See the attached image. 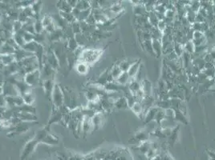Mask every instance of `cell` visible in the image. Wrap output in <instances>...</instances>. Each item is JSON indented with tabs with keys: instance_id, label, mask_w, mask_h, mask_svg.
<instances>
[{
	"instance_id": "56",
	"label": "cell",
	"mask_w": 215,
	"mask_h": 160,
	"mask_svg": "<svg viewBox=\"0 0 215 160\" xmlns=\"http://www.w3.org/2000/svg\"><path fill=\"white\" fill-rule=\"evenodd\" d=\"M67 2H68V3L69 4V6H70L72 8H75V7H76V4H77V0H67Z\"/></svg>"
},
{
	"instance_id": "51",
	"label": "cell",
	"mask_w": 215,
	"mask_h": 160,
	"mask_svg": "<svg viewBox=\"0 0 215 160\" xmlns=\"http://www.w3.org/2000/svg\"><path fill=\"white\" fill-rule=\"evenodd\" d=\"M205 34L202 32H193V39L192 40H197L205 38Z\"/></svg>"
},
{
	"instance_id": "40",
	"label": "cell",
	"mask_w": 215,
	"mask_h": 160,
	"mask_svg": "<svg viewBox=\"0 0 215 160\" xmlns=\"http://www.w3.org/2000/svg\"><path fill=\"white\" fill-rule=\"evenodd\" d=\"M13 39L15 40V43L17 44V46H19V47H23L24 46V44H25L23 37V35H21V34L14 33Z\"/></svg>"
},
{
	"instance_id": "39",
	"label": "cell",
	"mask_w": 215,
	"mask_h": 160,
	"mask_svg": "<svg viewBox=\"0 0 215 160\" xmlns=\"http://www.w3.org/2000/svg\"><path fill=\"white\" fill-rule=\"evenodd\" d=\"M109 73H110V75L112 76L113 80H114V79L115 80H116V79H118V77L121 75L122 70H120V68L119 65H116V66H114L112 69H111Z\"/></svg>"
},
{
	"instance_id": "47",
	"label": "cell",
	"mask_w": 215,
	"mask_h": 160,
	"mask_svg": "<svg viewBox=\"0 0 215 160\" xmlns=\"http://www.w3.org/2000/svg\"><path fill=\"white\" fill-rule=\"evenodd\" d=\"M109 9H110V11H112V13L115 14V15H117L123 10V8H122V6L120 3H113Z\"/></svg>"
},
{
	"instance_id": "50",
	"label": "cell",
	"mask_w": 215,
	"mask_h": 160,
	"mask_svg": "<svg viewBox=\"0 0 215 160\" xmlns=\"http://www.w3.org/2000/svg\"><path fill=\"white\" fill-rule=\"evenodd\" d=\"M23 24L20 22L19 21H15L13 22V32L16 33V32H19L20 30L23 29Z\"/></svg>"
},
{
	"instance_id": "5",
	"label": "cell",
	"mask_w": 215,
	"mask_h": 160,
	"mask_svg": "<svg viewBox=\"0 0 215 160\" xmlns=\"http://www.w3.org/2000/svg\"><path fill=\"white\" fill-rule=\"evenodd\" d=\"M24 82L31 87H35L39 85H42L40 70H35L32 72L28 73L24 76Z\"/></svg>"
},
{
	"instance_id": "43",
	"label": "cell",
	"mask_w": 215,
	"mask_h": 160,
	"mask_svg": "<svg viewBox=\"0 0 215 160\" xmlns=\"http://www.w3.org/2000/svg\"><path fill=\"white\" fill-rule=\"evenodd\" d=\"M34 27H35V34H41L44 33V25H43V22L41 21V19L39 20H36L34 23Z\"/></svg>"
},
{
	"instance_id": "49",
	"label": "cell",
	"mask_w": 215,
	"mask_h": 160,
	"mask_svg": "<svg viewBox=\"0 0 215 160\" xmlns=\"http://www.w3.org/2000/svg\"><path fill=\"white\" fill-rule=\"evenodd\" d=\"M45 40V35H44V33L41 34H35V38H34V41L39 44H42L43 42H44Z\"/></svg>"
},
{
	"instance_id": "17",
	"label": "cell",
	"mask_w": 215,
	"mask_h": 160,
	"mask_svg": "<svg viewBox=\"0 0 215 160\" xmlns=\"http://www.w3.org/2000/svg\"><path fill=\"white\" fill-rule=\"evenodd\" d=\"M140 66H141V60L135 61L134 63L131 65L129 70L127 71V73L129 74V77H130L131 79H135V78H136V75H137L139 70H140Z\"/></svg>"
},
{
	"instance_id": "35",
	"label": "cell",
	"mask_w": 215,
	"mask_h": 160,
	"mask_svg": "<svg viewBox=\"0 0 215 160\" xmlns=\"http://www.w3.org/2000/svg\"><path fill=\"white\" fill-rule=\"evenodd\" d=\"M36 46H37V42H35V41L31 42H28V43H25L24 46H23V49L25 50L26 51L29 52L31 54H35V50H36Z\"/></svg>"
},
{
	"instance_id": "46",
	"label": "cell",
	"mask_w": 215,
	"mask_h": 160,
	"mask_svg": "<svg viewBox=\"0 0 215 160\" xmlns=\"http://www.w3.org/2000/svg\"><path fill=\"white\" fill-rule=\"evenodd\" d=\"M173 51L174 53L177 55V57L181 56L184 53V50H183V46H182L180 42H177L176 44L173 46Z\"/></svg>"
},
{
	"instance_id": "18",
	"label": "cell",
	"mask_w": 215,
	"mask_h": 160,
	"mask_svg": "<svg viewBox=\"0 0 215 160\" xmlns=\"http://www.w3.org/2000/svg\"><path fill=\"white\" fill-rule=\"evenodd\" d=\"M41 143H44L48 144V145H56V144L59 143V137L48 132L43 138Z\"/></svg>"
},
{
	"instance_id": "55",
	"label": "cell",
	"mask_w": 215,
	"mask_h": 160,
	"mask_svg": "<svg viewBox=\"0 0 215 160\" xmlns=\"http://www.w3.org/2000/svg\"><path fill=\"white\" fill-rule=\"evenodd\" d=\"M0 107H7V104H6V97L3 95H0Z\"/></svg>"
},
{
	"instance_id": "32",
	"label": "cell",
	"mask_w": 215,
	"mask_h": 160,
	"mask_svg": "<svg viewBox=\"0 0 215 160\" xmlns=\"http://www.w3.org/2000/svg\"><path fill=\"white\" fill-rule=\"evenodd\" d=\"M131 109H132V111H133V112H134L136 114H137L138 116L144 115V118H145L143 106H142L141 103H140V102H136L134 105L131 107Z\"/></svg>"
},
{
	"instance_id": "53",
	"label": "cell",
	"mask_w": 215,
	"mask_h": 160,
	"mask_svg": "<svg viewBox=\"0 0 215 160\" xmlns=\"http://www.w3.org/2000/svg\"><path fill=\"white\" fill-rule=\"evenodd\" d=\"M156 28H157L159 31H161V32H163L166 29V22L164 20H161L158 22V24H157V27H156Z\"/></svg>"
},
{
	"instance_id": "2",
	"label": "cell",
	"mask_w": 215,
	"mask_h": 160,
	"mask_svg": "<svg viewBox=\"0 0 215 160\" xmlns=\"http://www.w3.org/2000/svg\"><path fill=\"white\" fill-rule=\"evenodd\" d=\"M102 51L98 49H90V48H84L82 54L79 57L78 62H82L86 64H92L98 60Z\"/></svg>"
},
{
	"instance_id": "37",
	"label": "cell",
	"mask_w": 215,
	"mask_h": 160,
	"mask_svg": "<svg viewBox=\"0 0 215 160\" xmlns=\"http://www.w3.org/2000/svg\"><path fill=\"white\" fill-rule=\"evenodd\" d=\"M175 111V115H174V119L176 121H178L182 123V124H187V121H186V116H185L184 113L182 112L181 110H177V109H174Z\"/></svg>"
},
{
	"instance_id": "44",
	"label": "cell",
	"mask_w": 215,
	"mask_h": 160,
	"mask_svg": "<svg viewBox=\"0 0 215 160\" xmlns=\"http://www.w3.org/2000/svg\"><path fill=\"white\" fill-rule=\"evenodd\" d=\"M133 63H134V62H129V61L128 60L122 61V62H120V63L119 64V66L120 68V70H122V72H127L128 70H129V67L131 66V65Z\"/></svg>"
},
{
	"instance_id": "22",
	"label": "cell",
	"mask_w": 215,
	"mask_h": 160,
	"mask_svg": "<svg viewBox=\"0 0 215 160\" xmlns=\"http://www.w3.org/2000/svg\"><path fill=\"white\" fill-rule=\"evenodd\" d=\"M43 3L41 1H35L32 6H31V9L34 12V15H35V20H39L40 18V13L41 10H42Z\"/></svg>"
},
{
	"instance_id": "3",
	"label": "cell",
	"mask_w": 215,
	"mask_h": 160,
	"mask_svg": "<svg viewBox=\"0 0 215 160\" xmlns=\"http://www.w3.org/2000/svg\"><path fill=\"white\" fill-rule=\"evenodd\" d=\"M37 122H33V123H30V122H20L19 124L17 125L11 127V130L8 133L7 136L9 138H14L18 135L26 133L28 130L33 127L35 124H36Z\"/></svg>"
},
{
	"instance_id": "1",
	"label": "cell",
	"mask_w": 215,
	"mask_h": 160,
	"mask_svg": "<svg viewBox=\"0 0 215 160\" xmlns=\"http://www.w3.org/2000/svg\"><path fill=\"white\" fill-rule=\"evenodd\" d=\"M62 89L64 92V105L68 107L71 111L78 107H80V99L79 96L76 95L75 90L68 87H62Z\"/></svg>"
},
{
	"instance_id": "29",
	"label": "cell",
	"mask_w": 215,
	"mask_h": 160,
	"mask_svg": "<svg viewBox=\"0 0 215 160\" xmlns=\"http://www.w3.org/2000/svg\"><path fill=\"white\" fill-rule=\"evenodd\" d=\"M152 46H153V53L160 56L162 52L161 41L160 40H152Z\"/></svg>"
},
{
	"instance_id": "20",
	"label": "cell",
	"mask_w": 215,
	"mask_h": 160,
	"mask_svg": "<svg viewBox=\"0 0 215 160\" xmlns=\"http://www.w3.org/2000/svg\"><path fill=\"white\" fill-rule=\"evenodd\" d=\"M103 113H96L95 115L92 118V129H98L101 127L102 123H103Z\"/></svg>"
},
{
	"instance_id": "54",
	"label": "cell",
	"mask_w": 215,
	"mask_h": 160,
	"mask_svg": "<svg viewBox=\"0 0 215 160\" xmlns=\"http://www.w3.org/2000/svg\"><path fill=\"white\" fill-rule=\"evenodd\" d=\"M159 155H160L161 158V160H174L169 154H168V153L165 152V151L161 152L160 154H159Z\"/></svg>"
},
{
	"instance_id": "41",
	"label": "cell",
	"mask_w": 215,
	"mask_h": 160,
	"mask_svg": "<svg viewBox=\"0 0 215 160\" xmlns=\"http://www.w3.org/2000/svg\"><path fill=\"white\" fill-rule=\"evenodd\" d=\"M23 101L25 104H28V105H33V103L35 102V98H34L32 92H29L28 94L24 95L23 96Z\"/></svg>"
},
{
	"instance_id": "15",
	"label": "cell",
	"mask_w": 215,
	"mask_h": 160,
	"mask_svg": "<svg viewBox=\"0 0 215 160\" xmlns=\"http://www.w3.org/2000/svg\"><path fill=\"white\" fill-rule=\"evenodd\" d=\"M22 122H30V123H33V122H37L38 117L36 114H31V113L27 112H19L17 116Z\"/></svg>"
},
{
	"instance_id": "25",
	"label": "cell",
	"mask_w": 215,
	"mask_h": 160,
	"mask_svg": "<svg viewBox=\"0 0 215 160\" xmlns=\"http://www.w3.org/2000/svg\"><path fill=\"white\" fill-rule=\"evenodd\" d=\"M131 78L129 77V74L127 72H122L121 75L118 77L116 82L120 86H125L126 84H129V81H130Z\"/></svg>"
},
{
	"instance_id": "8",
	"label": "cell",
	"mask_w": 215,
	"mask_h": 160,
	"mask_svg": "<svg viewBox=\"0 0 215 160\" xmlns=\"http://www.w3.org/2000/svg\"><path fill=\"white\" fill-rule=\"evenodd\" d=\"M63 114L60 112V110L57 108H52V114L50 116V119L48 122L46 127L49 129L50 127L54 124H61L63 121Z\"/></svg>"
},
{
	"instance_id": "57",
	"label": "cell",
	"mask_w": 215,
	"mask_h": 160,
	"mask_svg": "<svg viewBox=\"0 0 215 160\" xmlns=\"http://www.w3.org/2000/svg\"><path fill=\"white\" fill-rule=\"evenodd\" d=\"M150 160H161V158L160 155H156V157H154V158H152V159H150Z\"/></svg>"
},
{
	"instance_id": "58",
	"label": "cell",
	"mask_w": 215,
	"mask_h": 160,
	"mask_svg": "<svg viewBox=\"0 0 215 160\" xmlns=\"http://www.w3.org/2000/svg\"><path fill=\"white\" fill-rule=\"evenodd\" d=\"M0 95H3V87H2V86H0Z\"/></svg>"
},
{
	"instance_id": "42",
	"label": "cell",
	"mask_w": 215,
	"mask_h": 160,
	"mask_svg": "<svg viewBox=\"0 0 215 160\" xmlns=\"http://www.w3.org/2000/svg\"><path fill=\"white\" fill-rule=\"evenodd\" d=\"M149 149H150V143L148 142V141L139 144V145L137 146L138 151H140V152L143 153V154H145V155Z\"/></svg>"
},
{
	"instance_id": "12",
	"label": "cell",
	"mask_w": 215,
	"mask_h": 160,
	"mask_svg": "<svg viewBox=\"0 0 215 160\" xmlns=\"http://www.w3.org/2000/svg\"><path fill=\"white\" fill-rule=\"evenodd\" d=\"M48 38H49V40L52 42H53V43L62 42V40L65 39L64 32V31L62 29L57 27L53 32L48 34Z\"/></svg>"
},
{
	"instance_id": "24",
	"label": "cell",
	"mask_w": 215,
	"mask_h": 160,
	"mask_svg": "<svg viewBox=\"0 0 215 160\" xmlns=\"http://www.w3.org/2000/svg\"><path fill=\"white\" fill-rule=\"evenodd\" d=\"M0 58H1V63L3 66H8L16 62L14 54L13 55H0Z\"/></svg>"
},
{
	"instance_id": "7",
	"label": "cell",
	"mask_w": 215,
	"mask_h": 160,
	"mask_svg": "<svg viewBox=\"0 0 215 160\" xmlns=\"http://www.w3.org/2000/svg\"><path fill=\"white\" fill-rule=\"evenodd\" d=\"M44 63H48V65L52 66V68L55 69V70L59 68V63L57 57L55 56V53L52 50V48H49L47 52H45V57H44Z\"/></svg>"
},
{
	"instance_id": "48",
	"label": "cell",
	"mask_w": 215,
	"mask_h": 160,
	"mask_svg": "<svg viewBox=\"0 0 215 160\" xmlns=\"http://www.w3.org/2000/svg\"><path fill=\"white\" fill-rule=\"evenodd\" d=\"M23 37L25 43H28V42H33L34 38H35V35H32V34H30L28 33V32H25L23 33Z\"/></svg>"
},
{
	"instance_id": "13",
	"label": "cell",
	"mask_w": 215,
	"mask_h": 160,
	"mask_svg": "<svg viewBox=\"0 0 215 160\" xmlns=\"http://www.w3.org/2000/svg\"><path fill=\"white\" fill-rule=\"evenodd\" d=\"M15 87H16L17 90H18V94L20 96H23L24 95L28 94L29 92H31V87L30 86H28L24 80H20V81H18L15 84Z\"/></svg>"
},
{
	"instance_id": "10",
	"label": "cell",
	"mask_w": 215,
	"mask_h": 160,
	"mask_svg": "<svg viewBox=\"0 0 215 160\" xmlns=\"http://www.w3.org/2000/svg\"><path fill=\"white\" fill-rule=\"evenodd\" d=\"M3 87V95L5 97L7 96H17L19 95L16 87L14 84L8 83V82H4L2 86Z\"/></svg>"
},
{
	"instance_id": "52",
	"label": "cell",
	"mask_w": 215,
	"mask_h": 160,
	"mask_svg": "<svg viewBox=\"0 0 215 160\" xmlns=\"http://www.w3.org/2000/svg\"><path fill=\"white\" fill-rule=\"evenodd\" d=\"M85 22H86L88 25H96V19H95V17H94L92 13L90 14V15L88 16V18H87Z\"/></svg>"
},
{
	"instance_id": "31",
	"label": "cell",
	"mask_w": 215,
	"mask_h": 160,
	"mask_svg": "<svg viewBox=\"0 0 215 160\" xmlns=\"http://www.w3.org/2000/svg\"><path fill=\"white\" fill-rule=\"evenodd\" d=\"M113 106L117 109H125L129 107H128L127 100H126V98L125 96H122L121 98H120L119 99L116 100L114 103V104H113Z\"/></svg>"
},
{
	"instance_id": "16",
	"label": "cell",
	"mask_w": 215,
	"mask_h": 160,
	"mask_svg": "<svg viewBox=\"0 0 215 160\" xmlns=\"http://www.w3.org/2000/svg\"><path fill=\"white\" fill-rule=\"evenodd\" d=\"M128 87H129V91L132 95H135L139 90H141V83L137 81L136 79H131L129 84H128Z\"/></svg>"
},
{
	"instance_id": "38",
	"label": "cell",
	"mask_w": 215,
	"mask_h": 160,
	"mask_svg": "<svg viewBox=\"0 0 215 160\" xmlns=\"http://www.w3.org/2000/svg\"><path fill=\"white\" fill-rule=\"evenodd\" d=\"M59 15L69 24H72V22L76 21L75 20V18L73 16V15L72 13H65V12H60V11H59Z\"/></svg>"
},
{
	"instance_id": "23",
	"label": "cell",
	"mask_w": 215,
	"mask_h": 160,
	"mask_svg": "<svg viewBox=\"0 0 215 160\" xmlns=\"http://www.w3.org/2000/svg\"><path fill=\"white\" fill-rule=\"evenodd\" d=\"M15 52V48L4 42L0 46V55H13Z\"/></svg>"
},
{
	"instance_id": "30",
	"label": "cell",
	"mask_w": 215,
	"mask_h": 160,
	"mask_svg": "<svg viewBox=\"0 0 215 160\" xmlns=\"http://www.w3.org/2000/svg\"><path fill=\"white\" fill-rule=\"evenodd\" d=\"M91 13H92V9L86 10V11H80L78 16L75 18V20L78 21V22H85Z\"/></svg>"
},
{
	"instance_id": "6",
	"label": "cell",
	"mask_w": 215,
	"mask_h": 160,
	"mask_svg": "<svg viewBox=\"0 0 215 160\" xmlns=\"http://www.w3.org/2000/svg\"><path fill=\"white\" fill-rule=\"evenodd\" d=\"M39 143L38 142L35 138L29 140L23 147V149L22 153H21V160L28 159V158L33 154L34 151L36 149L37 146H38Z\"/></svg>"
},
{
	"instance_id": "19",
	"label": "cell",
	"mask_w": 215,
	"mask_h": 160,
	"mask_svg": "<svg viewBox=\"0 0 215 160\" xmlns=\"http://www.w3.org/2000/svg\"><path fill=\"white\" fill-rule=\"evenodd\" d=\"M159 110V107H156V106H153L151 107L149 110L147 111V113L145 114V124H148L149 122H152L155 119V116H156V112Z\"/></svg>"
},
{
	"instance_id": "33",
	"label": "cell",
	"mask_w": 215,
	"mask_h": 160,
	"mask_svg": "<svg viewBox=\"0 0 215 160\" xmlns=\"http://www.w3.org/2000/svg\"><path fill=\"white\" fill-rule=\"evenodd\" d=\"M75 8H77L79 11H86L91 9L90 1H85V0H79L78 1Z\"/></svg>"
},
{
	"instance_id": "59",
	"label": "cell",
	"mask_w": 215,
	"mask_h": 160,
	"mask_svg": "<svg viewBox=\"0 0 215 160\" xmlns=\"http://www.w3.org/2000/svg\"><path fill=\"white\" fill-rule=\"evenodd\" d=\"M213 66H214V67H215V59L213 60Z\"/></svg>"
},
{
	"instance_id": "11",
	"label": "cell",
	"mask_w": 215,
	"mask_h": 160,
	"mask_svg": "<svg viewBox=\"0 0 215 160\" xmlns=\"http://www.w3.org/2000/svg\"><path fill=\"white\" fill-rule=\"evenodd\" d=\"M41 86L43 87L44 94H45L46 97L48 98V99L51 100L52 90H53L54 86H55V83H54L53 79H46V80H44V81H42V85Z\"/></svg>"
},
{
	"instance_id": "34",
	"label": "cell",
	"mask_w": 215,
	"mask_h": 160,
	"mask_svg": "<svg viewBox=\"0 0 215 160\" xmlns=\"http://www.w3.org/2000/svg\"><path fill=\"white\" fill-rule=\"evenodd\" d=\"M183 50H184L185 53H187L189 55H193L195 51V46L193 44V41L190 40L186 42L184 46H183Z\"/></svg>"
},
{
	"instance_id": "26",
	"label": "cell",
	"mask_w": 215,
	"mask_h": 160,
	"mask_svg": "<svg viewBox=\"0 0 215 160\" xmlns=\"http://www.w3.org/2000/svg\"><path fill=\"white\" fill-rule=\"evenodd\" d=\"M141 90H143L144 94L145 96H151V92H152V85L150 82L147 79H144L141 83Z\"/></svg>"
},
{
	"instance_id": "21",
	"label": "cell",
	"mask_w": 215,
	"mask_h": 160,
	"mask_svg": "<svg viewBox=\"0 0 215 160\" xmlns=\"http://www.w3.org/2000/svg\"><path fill=\"white\" fill-rule=\"evenodd\" d=\"M56 7L58 8L59 11L60 12H65V13H72V9L69 6V4L68 3L67 1L65 0H60V1H58L57 3H56Z\"/></svg>"
},
{
	"instance_id": "45",
	"label": "cell",
	"mask_w": 215,
	"mask_h": 160,
	"mask_svg": "<svg viewBox=\"0 0 215 160\" xmlns=\"http://www.w3.org/2000/svg\"><path fill=\"white\" fill-rule=\"evenodd\" d=\"M71 28H72V32H73V34L75 35L82 33L80 28V24H79V22L78 21H75L74 22H72L71 24Z\"/></svg>"
},
{
	"instance_id": "36",
	"label": "cell",
	"mask_w": 215,
	"mask_h": 160,
	"mask_svg": "<svg viewBox=\"0 0 215 160\" xmlns=\"http://www.w3.org/2000/svg\"><path fill=\"white\" fill-rule=\"evenodd\" d=\"M133 12L137 16H144L145 13H147L146 9H145L144 4H140V5H136L133 7Z\"/></svg>"
},
{
	"instance_id": "4",
	"label": "cell",
	"mask_w": 215,
	"mask_h": 160,
	"mask_svg": "<svg viewBox=\"0 0 215 160\" xmlns=\"http://www.w3.org/2000/svg\"><path fill=\"white\" fill-rule=\"evenodd\" d=\"M51 101L52 103V107L54 108L59 109L64 105V92L62 87L58 83H55Z\"/></svg>"
},
{
	"instance_id": "9",
	"label": "cell",
	"mask_w": 215,
	"mask_h": 160,
	"mask_svg": "<svg viewBox=\"0 0 215 160\" xmlns=\"http://www.w3.org/2000/svg\"><path fill=\"white\" fill-rule=\"evenodd\" d=\"M41 72V79L42 81L46 80V79H55V73L56 70L53 69L52 66L48 65V63H44V66H43L42 70H40Z\"/></svg>"
},
{
	"instance_id": "27",
	"label": "cell",
	"mask_w": 215,
	"mask_h": 160,
	"mask_svg": "<svg viewBox=\"0 0 215 160\" xmlns=\"http://www.w3.org/2000/svg\"><path fill=\"white\" fill-rule=\"evenodd\" d=\"M18 110L19 112H27L31 113V114H36V108L34 107L33 105H28V104H25L18 107Z\"/></svg>"
},
{
	"instance_id": "28",
	"label": "cell",
	"mask_w": 215,
	"mask_h": 160,
	"mask_svg": "<svg viewBox=\"0 0 215 160\" xmlns=\"http://www.w3.org/2000/svg\"><path fill=\"white\" fill-rule=\"evenodd\" d=\"M75 67L76 71L80 75H86L88 72V65L82 62H78Z\"/></svg>"
},
{
	"instance_id": "14",
	"label": "cell",
	"mask_w": 215,
	"mask_h": 160,
	"mask_svg": "<svg viewBox=\"0 0 215 160\" xmlns=\"http://www.w3.org/2000/svg\"><path fill=\"white\" fill-rule=\"evenodd\" d=\"M148 138H149V133L145 130V131H141L140 132L136 133L132 140L133 141L134 143H136L137 145H139V144L148 141Z\"/></svg>"
}]
</instances>
